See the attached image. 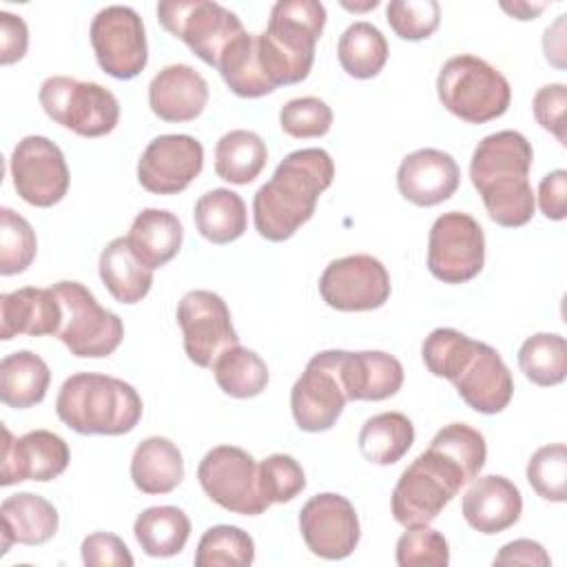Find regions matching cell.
Returning a JSON list of instances; mask_svg holds the SVG:
<instances>
[{
  "label": "cell",
  "instance_id": "ba28073f",
  "mask_svg": "<svg viewBox=\"0 0 567 567\" xmlns=\"http://www.w3.org/2000/svg\"><path fill=\"white\" fill-rule=\"evenodd\" d=\"M51 288L62 306V323L55 337L71 354L80 359L113 354L124 339L122 319L102 308L93 292L80 281H58Z\"/></svg>",
  "mask_w": 567,
  "mask_h": 567
},
{
  "label": "cell",
  "instance_id": "bcb514c9",
  "mask_svg": "<svg viewBox=\"0 0 567 567\" xmlns=\"http://www.w3.org/2000/svg\"><path fill=\"white\" fill-rule=\"evenodd\" d=\"M565 109H567V86L560 82L540 86L532 100V111L536 122L545 131H549L563 146L567 144Z\"/></svg>",
  "mask_w": 567,
  "mask_h": 567
},
{
  "label": "cell",
  "instance_id": "74e56055",
  "mask_svg": "<svg viewBox=\"0 0 567 567\" xmlns=\"http://www.w3.org/2000/svg\"><path fill=\"white\" fill-rule=\"evenodd\" d=\"M518 368L527 381L549 388L567 377V341L556 332H538L523 341Z\"/></svg>",
  "mask_w": 567,
  "mask_h": 567
},
{
  "label": "cell",
  "instance_id": "7bdbcfd3",
  "mask_svg": "<svg viewBox=\"0 0 567 567\" xmlns=\"http://www.w3.org/2000/svg\"><path fill=\"white\" fill-rule=\"evenodd\" d=\"M385 20L401 40H425L441 22L436 0H394L385 7Z\"/></svg>",
  "mask_w": 567,
  "mask_h": 567
},
{
  "label": "cell",
  "instance_id": "b9f144b4",
  "mask_svg": "<svg viewBox=\"0 0 567 567\" xmlns=\"http://www.w3.org/2000/svg\"><path fill=\"white\" fill-rule=\"evenodd\" d=\"M450 563V547L441 532L430 525L405 527L396 540L399 567H445Z\"/></svg>",
  "mask_w": 567,
  "mask_h": 567
},
{
  "label": "cell",
  "instance_id": "cb8c5ba5",
  "mask_svg": "<svg viewBox=\"0 0 567 567\" xmlns=\"http://www.w3.org/2000/svg\"><path fill=\"white\" fill-rule=\"evenodd\" d=\"M62 323V306L53 288H18L0 295V339L9 341L18 334L44 337L58 334Z\"/></svg>",
  "mask_w": 567,
  "mask_h": 567
},
{
  "label": "cell",
  "instance_id": "8d00e7d4",
  "mask_svg": "<svg viewBox=\"0 0 567 567\" xmlns=\"http://www.w3.org/2000/svg\"><path fill=\"white\" fill-rule=\"evenodd\" d=\"M213 374L219 390L235 399H252L268 385L266 361L257 352L241 346L224 350L213 363Z\"/></svg>",
  "mask_w": 567,
  "mask_h": 567
},
{
  "label": "cell",
  "instance_id": "f907efd6",
  "mask_svg": "<svg viewBox=\"0 0 567 567\" xmlns=\"http://www.w3.org/2000/svg\"><path fill=\"white\" fill-rule=\"evenodd\" d=\"M494 565H532V567H549L551 558L545 547L529 538H518L501 547L494 556Z\"/></svg>",
  "mask_w": 567,
  "mask_h": 567
},
{
  "label": "cell",
  "instance_id": "ffe728a7",
  "mask_svg": "<svg viewBox=\"0 0 567 567\" xmlns=\"http://www.w3.org/2000/svg\"><path fill=\"white\" fill-rule=\"evenodd\" d=\"M2 472L0 485L9 487L20 481H53L58 478L69 461L71 452L66 441L49 430H31L16 439L9 427H2Z\"/></svg>",
  "mask_w": 567,
  "mask_h": 567
},
{
  "label": "cell",
  "instance_id": "44dd1931",
  "mask_svg": "<svg viewBox=\"0 0 567 567\" xmlns=\"http://www.w3.org/2000/svg\"><path fill=\"white\" fill-rule=\"evenodd\" d=\"M458 184L456 159L439 148H419L405 155L396 171L399 193L414 206H436L450 199Z\"/></svg>",
  "mask_w": 567,
  "mask_h": 567
},
{
  "label": "cell",
  "instance_id": "ab89813d",
  "mask_svg": "<svg viewBox=\"0 0 567 567\" xmlns=\"http://www.w3.org/2000/svg\"><path fill=\"white\" fill-rule=\"evenodd\" d=\"M38 241L31 224L11 208H0V275L24 272L35 259Z\"/></svg>",
  "mask_w": 567,
  "mask_h": 567
},
{
  "label": "cell",
  "instance_id": "7402d4cb",
  "mask_svg": "<svg viewBox=\"0 0 567 567\" xmlns=\"http://www.w3.org/2000/svg\"><path fill=\"white\" fill-rule=\"evenodd\" d=\"M461 512L472 529L492 536L518 523L523 514V496L505 476H476L461 501Z\"/></svg>",
  "mask_w": 567,
  "mask_h": 567
},
{
  "label": "cell",
  "instance_id": "4fadbf2b",
  "mask_svg": "<svg viewBox=\"0 0 567 567\" xmlns=\"http://www.w3.org/2000/svg\"><path fill=\"white\" fill-rule=\"evenodd\" d=\"M91 44L104 73L115 80H133L148 62V47L142 18L135 9L111 4L91 20Z\"/></svg>",
  "mask_w": 567,
  "mask_h": 567
},
{
  "label": "cell",
  "instance_id": "681fc988",
  "mask_svg": "<svg viewBox=\"0 0 567 567\" xmlns=\"http://www.w3.org/2000/svg\"><path fill=\"white\" fill-rule=\"evenodd\" d=\"M538 206L547 219L560 221L567 217V171L556 168L540 179Z\"/></svg>",
  "mask_w": 567,
  "mask_h": 567
},
{
  "label": "cell",
  "instance_id": "f546056e",
  "mask_svg": "<svg viewBox=\"0 0 567 567\" xmlns=\"http://www.w3.org/2000/svg\"><path fill=\"white\" fill-rule=\"evenodd\" d=\"M51 370L31 350H18L0 361V399L13 410H27L44 401Z\"/></svg>",
  "mask_w": 567,
  "mask_h": 567
},
{
  "label": "cell",
  "instance_id": "3957f363",
  "mask_svg": "<svg viewBox=\"0 0 567 567\" xmlns=\"http://www.w3.org/2000/svg\"><path fill=\"white\" fill-rule=\"evenodd\" d=\"M532 159V144L518 131H498L476 144L470 162V179L494 224L518 228L534 217L536 195L529 184Z\"/></svg>",
  "mask_w": 567,
  "mask_h": 567
},
{
  "label": "cell",
  "instance_id": "836d02e7",
  "mask_svg": "<svg viewBox=\"0 0 567 567\" xmlns=\"http://www.w3.org/2000/svg\"><path fill=\"white\" fill-rule=\"evenodd\" d=\"M217 71L226 86L239 97H261L275 91L259 62V42L255 33H241L224 51Z\"/></svg>",
  "mask_w": 567,
  "mask_h": 567
},
{
  "label": "cell",
  "instance_id": "816d5d0a",
  "mask_svg": "<svg viewBox=\"0 0 567 567\" xmlns=\"http://www.w3.org/2000/svg\"><path fill=\"white\" fill-rule=\"evenodd\" d=\"M565 18L567 16H558L556 22L545 29V35H543L545 58L556 69H565Z\"/></svg>",
  "mask_w": 567,
  "mask_h": 567
},
{
  "label": "cell",
  "instance_id": "d4e9b609",
  "mask_svg": "<svg viewBox=\"0 0 567 567\" xmlns=\"http://www.w3.org/2000/svg\"><path fill=\"white\" fill-rule=\"evenodd\" d=\"M339 377L348 401H383L403 385V365L381 350L341 352Z\"/></svg>",
  "mask_w": 567,
  "mask_h": 567
},
{
  "label": "cell",
  "instance_id": "7c38bea8",
  "mask_svg": "<svg viewBox=\"0 0 567 567\" xmlns=\"http://www.w3.org/2000/svg\"><path fill=\"white\" fill-rule=\"evenodd\" d=\"M485 264V235L481 224L458 210L434 219L427 237V270L443 284H465Z\"/></svg>",
  "mask_w": 567,
  "mask_h": 567
},
{
  "label": "cell",
  "instance_id": "484cf974",
  "mask_svg": "<svg viewBox=\"0 0 567 567\" xmlns=\"http://www.w3.org/2000/svg\"><path fill=\"white\" fill-rule=\"evenodd\" d=\"M0 554L4 556L13 543L44 545L58 532V509L40 494L18 492L0 505Z\"/></svg>",
  "mask_w": 567,
  "mask_h": 567
},
{
  "label": "cell",
  "instance_id": "d6986e66",
  "mask_svg": "<svg viewBox=\"0 0 567 567\" xmlns=\"http://www.w3.org/2000/svg\"><path fill=\"white\" fill-rule=\"evenodd\" d=\"M204 168V146L193 135H159L137 162V182L153 195H177Z\"/></svg>",
  "mask_w": 567,
  "mask_h": 567
},
{
  "label": "cell",
  "instance_id": "2e32d148",
  "mask_svg": "<svg viewBox=\"0 0 567 567\" xmlns=\"http://www.w3.org/2000/svg\"><path fill=\"white\" fill-rule=\"evenodd\" d=\"M390 275L372 255L339 257L319 277L321 299L341 312L377 310L390 299Z\"/></svg>",
  "mask_w": 567,
  "mask_h": 567
},
{
  "label": "cell",
  "instance_id": "7dc6e473",
  "mask_svg": "<svg viewBox=\"0 0 567 567\" xmlns=\"http://www.w3.org/2000/svg\"><path fill=\"white\" fill-rule=\"evenodd\" d=\"M82 563L86 567H133V556L126 543L109 532L89 534L82 540Z\"/></svg>",
  "mask_w": 567,
  "mask_h": 567
},
{
  "label": "cell",
  "instance_id": "f5cc1de1",
  "mask_svg": "<svg viewBox=\"0 0 567 567\" xmlns=\"http://www.w3.org/2000/svg\"><path fill=\"white\" fill-rule=\"evenodd\" d=\"M501 9L516 20H534L547 9V2H501Z\"/></svg>",
  "mask_w": 567,
  "mask_h": 567
},
{
  "label": "cell",
  "instance_id": "8fae6325",
  "mask_svg": "<svg viewBox=\"0 0 567 567\" xmlns=\"http://www.w3.org/2000/svg\"><path fill=\"white\" fill-rule=\"evenodd\" d=\"M197 481L213 503L233 514L257 516L270 507L259 489L257 461L237 445L208 450L199 461Z\"/></svg>",
  "mask_w": 567,
  "mask_h": 567
},
{
  "label": "cell",
  "instance_id": "5b68a950",
  "mask_svg": "<svg viewBox=\"0 0 567 567\" xmlns=\"http://www.w3.org/2000/svg\"><path fill=\"white\" fill-rule=\"evenodd\" d=\"M323 27L326 7L317 0H279L272 4L266 31L257 35V42L261 69L275 89L310 75Z\"/></svg>",
  "mask_w": 567,
  "mask_h": 567
},
{
  "label": "cell",
  "instance_id": "603a6c76",
  "mask_svg": "<svg viewBox=\"0 0 567 567\" xmlns=\"http://www.w3.org/2000/svg\"><path fill=\"white\" fill-rule=\"evenodd\" d=\"M208 104V82L190 64H168L148 84V106L164 122H190Z\"/></svg>",
  "mask_w": 567,
  "mask_h": 567
},
{
  "label": "cell",
  "instance_id": "ac0fdd59",
  "mask_svg": "<svg viewBox=\"0 0 567 567\" xmlns=\"http://www.w3.org/2000/svg\"><path fill=\"white\" fill-rule=\"evenodd\" d=\"M299 532L306 547L326 560L348 558L361 538L354 505L334 492L308 498L299 512Z\"/></svg>",
  "mask_w": 567,
  "mask_h": 567
},
{
  "label": "cell",
  "instance_id": "277c9868",
  "mask_svg": "<svg viewBox=\"0 0 567 567\" xmlns=\"http://www.w3.org/2000/svg\"><path fill=\"white\" fill-rule=\"evenodd\" d=\"M55 412L78 434L120 436L140 423L144 405L131 383L100 372H78L62 383Z\"/></svg>",
  "mask_w": 567,
  "mask_h": 567
},
{
  "label": "cell",
  "instance_id": "9c48e42d",
  "mask_svg": "<svg viewBox=\"0 0 567 567\" xmlns=\"http://www.w3.org/2000/svg\"><path fill=\"white\" fill-rule=\"evenodd\" d=\"M38 100L55 124L82 137H102L120 122L117 97L97 82L51 75L42 82Z\"/></svg>",
  "mask_w": 567,
  "mask_h": 567
},
{
  "label": "cell",
  "instance_id": "d6a6232c",
  "mask_svg": "<svg viewBox=\"0 0 567 567\" xmlns=\"http://www.w3.org/2000/svg\"><path fill=\"white\" fill-rule=\"evenodd\" d=\"M268 162L266 142L246 128H235L215 144V173L230 184H250Z\"/></svg>",
  "mask_w": 567,
  "mask_h": 567
},
{
  "label": "cell",
  "instance_id": "8992f818",
  "mask_svg": "<svg viewBox=\"0 0 567 567\" xmlns=\"http://www.w3.org/2000/svg\"><path fill=\"white\" fill-rule=\"evenodd\" d=\"M472 483L465 467L443 447L430 441L401 474L392 492V516L403 527L430 525L443 507Z\"/></svg>",
  "mask_w": 567,
  "mask_h": 567
},
{
  "label": "cell",
  "instance_id": "f35d334b",
  "mask_svg": "<svg viewBox=\"0 0 567 567\" xmlns=\"http://www.w3.org/2000/svg\"><path fill=\"white\" fill-rule=\"evenodd\" d=\"M255 560V543L237 525H215L204 532L195 549L197 567H248Z\"/></svg>",
  "mask_w": 567,
  "mask_h": 567
},
{
  "label": "cell",
  "instance_id": "1f68e13d",
  "mask_svg": "<svg viewBox=\"0 0 567 567\" xmlns=\"http://www.w3.org/2000/svg\"><path fill=\"white\" fill-rule=\"evenodd\" d=\"M133 534L144 554L168 558L184 549L190 536V520L175 505H157L137 514Z\"/></svg>",
  "mask_w": 567,
  "mask_h": 567
},
{
  "label": "cell",
  "instance_id": "f1b7e54d",
  "mask_svg": "<svg viewBox=\"0 0 567 567\" xmlns=\"http://www.w3.org/2000/svg\"><path fill=\"white\" fill-rule=\"evenodd\" d=\"M131 478L142 494H168L184 478L179 447L166 436L144 439L131 458Z\"/></svg>",
  "mask_w": 567,
  "mask_h": 567
},
{
  "label": "cell",
  "instance_id": "f6af8a7d",
  "mask_svg": "<svg viewBox=\"0 0 567 567\" xmlns=\"http://www.w3.org/2000/svg\"><path fill=\"white\" fill-rule=\"evenodd\" d=\"M279 126L290 137H321L332 126V109L315 95L295 97L281 106Z\"/></svg>",
  "mask_w": 567,
  "mask_h": 567
},
{
  "label": "cell",
  "instance_id": "4dcf8cb0",
  "mask_svg": "<svg viewBox=\"0 0 567 567\" xmlns=\"http://www.w3.org/2000/svg\"><path fill=\"white\" fill-rule=\"evenodd\" d=\"M195 226L210 244H230L246 233L248 213L244 199L230 188H213L195 202Z\"/></svg>",
  "mask_w": 567,
  "mask_h": 567
},
{
  "label": "cell",
  "instance_id": "e0dca14e",
  "mask_svg": "<svg viewBox=\"0 0 567 567\" xmlns=\"http://www.w3.org/2000/svg\"><path fill=\"white\" fill-rule=\"evenodd\" d=\"M16 193L31 206L49 208L69 190V168L58 144L44 135L22 137L9 159Z\"/></svg>",
  "mask_w": 567,
  "mask_h": 567
},
{
  "label": "cell",
  "instance_id": "52a82bcc",
  "mask_svg": "<svg viewBox=\"0 0 567 567\" xmlns=\"http://www.w3.org/2000/svg\"><path fill=\"white\" fill-rule=\"evenodd\" d=\"M436 93L452 115L470 124H485L505 115L512 102L507 78L470 53L454 55L441 66Z\"/></svg>",
  "mask_w": 567,
  "mask_h": 567
},
{
  "label": "cell",
  "instance_id": "83f0119b",
  "mask_svg": "<svg viewBox=\"0 0 567 567\" xmlns=\"http://www.w3.org/2000/svg\"><path fill=\"white\" fill-rule=\"evenodd\" d=\"M97 270L104 288L120 303L142 301L153 286V270L135 257L126 237H115L102 248Z\"/></svg>",
  "mask_w": 567,
  "mask_h": 567
},
{
  "label": "cell",
  "instance_id": "9a60e30c",
  "mask_svg": "<svg viewBox=\"0 0 567 567\" xmlns=\"http://www.w3.org/2000/svg\"><path fill=\"white\" fill-rule=\"evenodd\" d=\"M177 326L186 357L199 368H213L224 350L239 346L226 301L210 290H190L179 299Z\"/></svg>",
  "mask_w": 567,
  "mask_h": 567
},
{
  "label": "cell",
  "instance_id": "e575fe53",
  "mask_svg": "<svg viewBox=\"0 0 567 567\" xmlns=\"http://www.w3.org/2000/svg\"><path fill=\"white\" fill-rule=\"evenodd\" d=\"M414 443V425L401 412H381L370 416L359 432L361 454L377 465L401 461Z\"/></svg>",
  "mask_w": 567,
  "mask_h": 567
},
{
  "label": "cell",
  "instance_id": "d590c367",
  "mask_svg": "<svg viewBox=\"0 0 567 567\" xmlns=\"http://www.w3.org/2000/svg\"><path fill=\"white\" fill-rule=\"evenodd\" d=\"M337 58L350 78L370 80L388 62V40L374 24L352 22L337 42Z\"/></svg>",
  "mask_w": 567,
  "mask_h": 567
},
{
  "label": "cell",
  "instance_id": "db71d44e",
  "mask_svg": "<svg viewBox=\"0 0 567 567\" xmlns=\"http://www.w3.org/2000/svg\"><path fill=\"white\" fill-rule=\"evenodd\" d=\"M346 9H352V11H363V9H374L379 7V0H368L365 4H350V2H343Z\"/></svg>",
  "mask_w": 567,
  "mask_h": 567
},
{
  "label": "cell",
  "instance_id": "6da1fadb",
  "mask_svg": "<svg viewBox=\"0 0 567 567\" xmlns=\"http://www.w3.org/2000/svg\"><path fill=\"white\" fill-rule=\"evenodd\" d=\"M421 357L425 368L447 379L474 412L498 414L509 405L514 379L492 346L454 328H436L425 337Z\"/></svg>",
  "mask_w": 567,
  "mask_h": 567
},
{
  "label": "cell",
  "instance_id": "ee69618b",
  "mask_svg": "<svg viewBox=\"0 0 567 567\" xmlns=\"http://www.w3.org/2000/svg\"><path fill=\"white\" fill-rule=\"evenodd\" d=\"M259 489L272 503H288L306 489V474L290 454H270L259 463Z\"/></svg>",
  "mask_w": 567,
  "mask_h": 567
},
{
  "label": "cell",
  "instance_id": "30bf717a",
  "mask_svg": "<svg viewBox=\"0 0 567 567\" xmlns=\"http://www.w3.org/2000/svg\"><path fill=\"white\" fill-rule=\"evenodd\" d=\"M157 20L215 69L230 42L246 33L237 13L213 0H164L157 4Z\"/></svg>",
  "mask_w": 567,
  "mask_h": 567
},
{
  "label": "cell",
  "instance_id": "c3c4849f",
  "mask_svg": "<svg viewBox=\"0 0 567 567\" xmlns=\"http://www.w3.org/2000/svg\"><path fill=\"white\" fill-rule=\"evenodd\" d=\"M29 49L27 22L9 11H0V64H13Z\"/></svg>",
  "mask_w": 567,
  "mask_h": 567
},
{
  "label": "cell",
  "instance_id": "5bb4252c",
  "mask_svg": "<svg viewBox=\"0 0 567 567\" xmlns=\"http://www.w3.org/2000/svg\"><path fill=\"white\" fill-rule=\"evenodd\" d=\"M343 350H323L315 354L290 390V410L299 430L326 432L346 408V392L339 377Z\"/></svg>",
  "mask_w": 567,
  "mask_h": 567
},
{
  "label": "cell",
  "instance_id": "60d3db41",
  "mask_svg": "<svg viewBox=\"0 0 567 567\" xmlns=\"http://www.w3.org/2000/svg\"><path fill=\"white\" fill-rule=\"evenodd\" d=\"M527 481L532 489L551 503L567 501V447L565 443H549L538 447L527 461Z\"/></svg>",
  "mask_w": 567,
  "mask_h": 567
},
{
  "label": "cell",
  "instance_id": "7a4b0ae2",
  "mask_svg": "<svg viewBox=\"0 0 567 567\" xmlns=\"http://www.w3.org/2000/svg\"><path fill=\"white\" fill-rule=\"evenodd\" d=\"M334 179V162L323 148L288 153L252 197L255 230L268 241L290 239L312 215L319 195Z\"/></svg>",
  "mask_w": 567,
  "mask_h": 567
},
{
  "label": "cell",
  "instance_id": "4316f807",
  "mask_svg": "<svg viewBox=\"0 0 567 567\" xmlns=\"http://www.w3.org/2000/svg\"><path fill=\"white\" fill-rule=\"evenodd\" d=\"M135 257L151 270L166 266L182 248L184 228L175 213L144 208L135 215L126 235Z\"/></svg>",
  "mask_w": 567,
  "mask_h": 567
}]
</instances>
